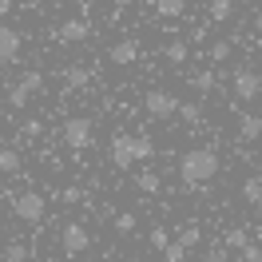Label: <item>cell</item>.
<instances>
[{
	"instance_id": "cell-1",
	"label": "cell",
	"mask_w": 262,
	"mask_h": 262,
	"mask_svg": "<svg viewBox=\"0 0 262 262\" xmlns=\"http://www.w3.org/2000/svg\"><path fill=\"white\" fill-rule=\"evenodd\" d=\"M219 175V151L214 147H191L187 155L179 159V179L187 187H203Z\"/></svg>"
},
{
	"instance_id": "cell-2",
	"label": "cell",
	"mask_w": 262,
	"mask_h": 262,
	"mask_svg": "<svg viewBox=\"0 0 262 262\" xmlns=\"http://www.w3.org/2000/svg\"><path fill=\"white\" fill-rule=\"evenodd\" d=\"M60 135H64V147L76 151V159H80V151L92 147V119L88 115H72V119H64Z\"/></svg>"
},
{
	"instance_id": "cell-3",
	"label": "cell",
	"mask_w": 262,
	"mask_h": 262,
	"mask_svg": "<svg viewBox=\"0 0 262 262\" xmlns=\"http://www.w3.org/2000/svg\"><path fill=\"white\" fill-rule=\"evenodd\" d=\"M143 112L151 119H175L179 115V99H175V92H167V88H151L147 96H143Z\"/></svg>"
},
{
	"instance_id": "cell-4",
	"label": "cell",
	"mask_w": 262,
	"mask_h": 262,
	"mask_svg": "<svg viewBox=\"0 0 262 262\" xmlns=\"http://www.w3.org/2000/svg\"><path fill=\"white\" fill-rule=\"evenodd\" d=\"M12 214H16L20 223H40L48 214V199L40 195V191H24V195L12 199Z\"/></svg>"
},
{
	"instance_id": "cell-5",
	"label": "cell",
	"mask_w": 262,
	"mask_h": 262,
	"mask_svg": "<svg viewBox=\"0 0 262 262\" xmlns=\"http://www.w3.org/2000/svg\"><path fill=\"white\" fill-rule=\"evenodd\" d=\"M60 246H64L68 258H80L83 250L92 246V234H88V227H80V223H64V230H60Z\"/></svg>"
},
{
	"instance_id": "cell-6",
	"label": "cell",
	"mask_w": 262,
	"mask_h": 262,
	"mask_svg": "<svg viewBox=\"0 0 262 262\" xmlns=\"http://www.w3.org/2000/svg\"><path fill=\"white\" fill-rule=\"evenodd\" d=\"M230 88H234V96L243 99V103H250V99L262 96V76H258V72H250V68H238L234 80H230Z\"/></svg>"
},
{
	"instance_id": "cell-7",
	"label": "cell",
	"mask_w": 262,
	"mask_h": 262,
	"mask_svg": "<svg viewBox=\"0 0 262 262\" xmlns=\"http://www.w3.org/2000/svg\"><path fill=\"white\" fill-rule=\"evenodd\" d=\"M88 32H92V24L83 16H68L60 28H56V40H64V44H80V40H88Z\"/></svg>"
},
{
	"instance_id": "cell-8",
	"label": "cell",
	"mask_w": 262,
	"mask_h": 262,
	"mask_svg": "<svg viewBox=\"0 0 262 262\" xmlns=\"http://www.w3.org/2000/svg\"><path fill=\"white\" fill-rule=\"evenodd\" d=\"M135 60H139V44L135 40H115L107 48V64H115V68H131Z\"/></svg>"
},
{
	"instance_id": "cell-9",
	"label": "cell",
	"mask_w": 262,
	"mask_h": 262,
	"mask_svg": "<svg viewBox=\"0 0 262 262\" xmlns=\"http://www.w3.org/2000/svg\"><path fill=\"white\" fill-rule=\"evenodd\" d=\"M20 44H24V40H20L16 28L0 24V64H12V60L20 56Z\"/></svg>"
},
{
	"instance_id": "cell-10",
	"label": "cell",
	"mask_w": 262,
	"mask_h": 262,
	"mask_svg": "<svg viewBox=\"0 0 262 262\" xmlns=\"http://www.w3.org/2000/svg\"><path fill=\"white\" fill-rule=\"evenodd\" d=\"M107 155H112V163L119 167V171H127V167L135 163V155H131V135H112Z\"/></svg>"
},
{
	"instance_id": "cell-11",
	"label": "cell",
	"mask_w": 262,
	"mask_h": 262,
	"mask_svg": "<svg viewBox=\"0 0 262 262\" xmlns=\"http://www.w3.org/2000/svg\"><path fill=\"white\" fill-rule=\"evenodd\" d=\"M238 139H243V143L262 139V119L258 115H238Z\"/></svg>"
},
{
	"instance_id": "cell-12",
	"label": "cell",
	"mask_w": 262,
	"mask_h": 262,
	"mask_svg": "<svg viewBox=\"0 0 262 262\" xmlns=\"http://www.w3.org/2000/svg\"><path fill=\"white\" fill-rule=\"evenodd\" d=\"M131 155H135V163L155 159V139L151 135H131Z\"/></svg>"
},
{
	"instance_id": "cell-13",
	"label": "cell",
	"mask_w": 262,
	"mask_h": 262,
	"mask_svg": "<svg viewBox=\"0 0 262 262\" xmlns=\"http://www.w3.org/2000/svg\"><path fill=\"white\" fill-rule=\"evenodd\" d=\"M238 195H243L250 207H258V203H262V175H250V179H243Z\"/></svg>"
},
{
	"instance_id": "cell-14",
	"label": "cell",
	"mask_w": 262,
	"mask_h": 262,
	"mask_svg": "<svg viewBox=\"0 0 262 262\" xmlns=\"http://www.w3.org/2000/svg\"><path fill=\"white\" fill-rule=\"evenodd\" d=\"M175 243H179L183 250H195V246L203 243V230H199V223H187V227L179 230V238H175Z\"/></svg>"
},
{
	"instance_id": "cell-15",
	"label": "cell",
	"mask_w": 262,
	"mask_h": 262,
	"mask_svg": "<svg viewBox=\"0 0 262 262\" xmlns=\"http://www.w3.org/2000/svg\"><path fill=\"white\" fill-rule=\"evenodd\" d=\"M155 12H159L163 20H175V16L187 12V0H155Z\"/></svg>"
},
{
	"instance_id": "cell-16",
	"label": "cell",
	"mask_w": 262,
	"mask_h": 262,
	"mask_svg": "<svg viewBox=\"0 0 262 262\" xmlns=\"http://www.w3.org/2000/svg\"><path fill=\"white\" fill-rule=\"evenodd\" d=\"M135 187H139L143 195H159V187H163V179H159L155 171H139V175H135Z\"/></svg>"
},
{
	"instance_id": "cell-17",
	"label": "cell",
	"mask_w": 262,
	"mask_h": 262,
	"mask_svg": "<svg viewBox=\"0 0 262 262\" xmlns=\"http://www.w3.org/2000/svg\"><path fill=\"white\" fill-rule=\"evenodd\" d=\"M230 52H234V40H214L211 48H207V60H211V64H223V60H230Z\"/></svg>"
},
{
	"instance_id": "cell-18",
	"label": "cell",
	"mask_w": 262,
	"mask_h": 262,
	"mask_svg": "<svg viewBox=\"0 0 262 262\" xmlns=\"http://www.w3.org/2000/svg\"><path fill=\"white\" fill-rule=\"evenodd\" d=\"M191 88H195L199 96H207V92L219 88V76H214V72H195V76H191Z\"/></svg>"
},
{
	"instance_id": "cell-19",
	"label": "cell",
	"mask_w": 262,
	"mask_h": 262,
	"mask_svg": "<svg viewBox=\"0 0 262 262\" xmlns=\"http://www.w3.org/2000/svg\"><path fill=\"white\" fill-rule=\"evenodd\" d=\"M187 56H191V48H187V40H171V44L163 48V60H171V64H183Z\"/></svg>"
},
{
	"instance_id": "cell-20",
	"label": "cell",
	"mask_w": 262,
	"mask_h": 262,
	"mask_svg": "<svg viewBox=\"0 0 262 262\" xmlns=\"http://www.w3.org/2000/svg\"><path fill=\"white\" fill-rule=\"evenodd\" d=\"M234 16V0H211V20L214 24H223V20Z\"/></svg>"
},
{
	"instance_id": "cell-21",
	"label": "cell",
	"mask_w": 262,
	"mask_h": 262,
	"mask_svg": "<svg viewBox=\"0 0 262 262\" xmlns=\"http://www.w3.org/2000/svg\"><path fill=\"white\" fill-rule=\"evenodd\" d=\"M16 171H20V155L12 147H4L0 151V175H16Z\"/></svg>"
},
{
	"instance_id": "cell-22",
	"label": "cell",
	"mask_w": 262,
	"mask_h": 262,
	"mask_svg": "<svg viewBox=\"0 0 262 262\" xmlns=\"http://www.w3.org/2000/svg\"><path fill=\"white\" fill-rule=\"evenodd\" d=\"M16 88H20V92H28V96H32V92H40V88H44V72H24Z\"/></svg>"
},
{
	"instance_id": "cell-23",
	"label": "cell",
	"mask_w": 262,
	"mask_h": 262,
	"mask_svg": "<svg viewBox=\"0 0 262 262\" xmlns=\"http://www.w3.org/2000/svg\"><path fill=\"white\" fill-rule=\"evenodd\" d=\"M179 115H183V123H191V127L203 123V107L199 103H179Z\"/></svg>"
},
{
	"instance_id": "cell-24",
	"label": "cell",
	"mask_w": 262,
	"mask_h": 262,
	"mask_svg": "<svg viewBox=\"0 0 262 262\" xmlns=\"http://www.w3.org/2000/svg\"><path fill=\"white\" fill-rule=\"evenodd\" d=\"M131 230H135V214L119 211V214H115V234H131Z\"/></svg>"
},
{
	"instance_id": "cell-25",
	"label": "cell",
	"mask_w": 262,
	"mask_h": 262,
	"mask_svg": "<svg viewBox=\"0 0 262 262\" xmlns=\"http://www.w3.org/2000/svg\"><path fill=\"white\" fill-rule=\"evenodd\" d=\"M227 246H234V250H246V246H250V238H246V230H243V227L227 230Z\"/></svg>"
},
{
	"instance_id": "cell-26",
	"label": "cell",
	"mask_w": 262,
	"mask_h": 262,
	"mask_svg": "<svg viewBox=\"0 0 262 262\" xmlns=\"http://www.w3.org/2000/svg\"><path fill=\"white\" fill-rule=\"evenodd\" d=\"M151 246H159V250H167V246H171V234H167V227H151Z\"/></svg>"
},
{
	"instance_id": "cell-27",
	"label": "cell",
	"mask_w": 262,
	"mask_h": 262,
	"mask_svg": "<svg viewBox=\"0 0 262 262\" xmlns=\"http://www.w3.org/2000/svg\"><path fill=\"white\" fill-rule=\"evenodd\" d=\"M64 80H68V88H76V83H88V68H68Z\"/></svg>"
},
{
	"instance_id": "cell-28",
	"label": "cell",
	"mask_w": 262,
	"mask_h": 262,
	"mask_svg": "<svg viewBox=\"0 0 262 262\" xmlns=\"http://www.w3.org/2000/svg\"><path fill=\"white\" fill-rule=\"evenodd\" d=\"M8 103H12L16 112H20V107H28V92H20L16 83H12V88H8Z\"/></svg>"
},
{
	"instance_id": "cell-29",
	"label": "cell",
	"mask_w": 262,
	"mask_h": 262,
	"mask_svg": "<svg viewBox=\"0 0 262 262\" xmlns=\"http://www.w3.org/2000/svg\"><path fill=\"white\" fill-rule=\"evenodd\" d=\"M60 199H64L68 207H76V203H83V187H64V191H60Z\"/></svg>"
},
{
	"instance_id": "cell-30",
	"label": "cell",
	"mask_w": 262,
	"mask_h": 262,
	"mask_svg": "<svg viewBox=\"0 0 262 262\" xmlns=\"http://www.w3.org/2000/svg\"><path fill=\"white\" fill-rule=\"evenodd\" d=\"M163 262H187V250H183L179 243H171V246L163 250Z\"/></svg>"
},
{
	"instance_id": "cell-31",
	"label": "cell",
	"mask_w": 262,
	"mask_h": 262,
	"mask_svg": "<svg viewBox=\"0 0 262 262\" xmlns=\"http://www.w3.org/2000/svg\"><path fill=\"white\" fill-rule=\"evenodd\" d=\"M24 258H28V250H24L20 243H12L8 250H4V262H24Z\"/></svg>"
},
{
	"instance_id": "cell-32",
	"label": "cell",
	"mask_w": 262,
	"mask_h": 262,
	"mask_svg": "<svg viewBox=\"0 0 262 262\" xmlns=\"http://www.w3.org/2000/svg\"><path fill=\"white\" fill-rule=\"evenodd\" d=\"M243 262H262V246H254V243H250V246L243 250Z\"/></svg>"
},
{
	"instance_id": "cell-33",
	"label": "cell",
	"mask_w": 262,
	"mask_h": 262,
	"mask_svg": "<svg viewBox=\"0 0 262 262\" xmlns=\"http://www.w3.org/2000/svg\"><path fill=\"white\" fill-rule=\"evenodd\" d=\"M40 131H44V123H40V119H24V135H40Z\"/></svg>"
},
{
	"instance_id": "cell-34",
	"label": "cell",
	"mask_w": 262,
	"mask_h": 262,
	"mask_svg": "<svg viewBox=\"0 0 262 262\" xmlns=\"http://www.w3.org/2000/svg\"><path fill=\"white\" fill-rule=\"evenodd\" d=\"M12 12V0H0V16H8Z\"/></svg>"
},
{
	"instance_id": "cell-35",
	"label": "cell",
	"mask_w": 262,
	"mask_h": 262,
	"mask_svg": "<svg viewBox=\"0 0 262 262\" xmlns=\"http://www.w3.org/2000/svg\"><path fill=\"white\" fill-rule=\"evenodd\" d=\"M254 32H262V12H254Z\"/></svg>"
},
{
	"instance_id": "cell-36",
	"label": "cell",
	"mask_w": 262,
	"mask_h": 262,
	"mask_svg": "<svg viewBox=\"0 0 262 262\" xmlns=\"http://www.w3.org/2000/svg\"><path fill=\"white\" fill-rule=\"evenodd\" d=\"M112 4H115V8H127V4H131V0H112Z\"/></svg>"
},
{
	"instance_id": "cell-37",
	"label": "cell",
	"mask_w": 262,
	"mask_h": 262,
	"mask_svg": "<svg viewBox=\"0 0 262 262\" xmlns=\"http://www.w3.org/2000/svg\"><path fill=\"white\" fill-rule=\"evenodd\" d=\"M254 211H258V214H262V203H258V207H254Z\"/></svg>"
},
{
	"instance_id": "cell-38",
	"label": "cell",
	"mask_w": 262,
	"mask_h": 262,
	"mask_svg": "<svg viewBox=\"0 0 262 262\" xmlns=\"http://www.w3.org/2000/svg\"><path fill=\"white\" fill-rule=\"evenodd\" d=\"M123 262H139V258H123Z\"/></svg>"
}]
</instances>
